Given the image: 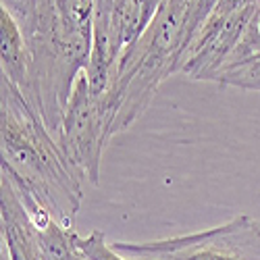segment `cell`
Listing matches in <instances>:
<instances>
[{
  "instance_id": "obj_1",
  "label": "cell",
  "mask_w": 260,
  "mask_h": 260,
  "mask_svg": "<svg viewBox=\"0 0 260 260\" xmlns=\"http://www.w3.org/2000/svg\"><path fill=\"white\" fill-rule=\"evenodd\" d=\"M0 173L34 196L62 227L75 229L83 179L44 121L5 79L0 81Z\"/></svg>"
},
{
  "instance_id": "obj_2",
  "label": "cell",
  "mask_w": 260,
  "mask_h": 260,
  "mask_svg": "<svg viewBox=\"0 0 260 260\" xmlns=\"http://www.w3.org/2000/svg\"><path fill=\"white\" fill-rule=\"evenodd\" d=\"M187 5L189 0H165L142 38L121 56L111 88L119 102L115 134L132 127L150 106L160 83L179 71L185 50Z\"/></svg>"
},
{
  "instance_id": "obj_3",
  "label": "cell",
  "mask_w": 260,
  "mask_h": 260,
  "mask_svg": "<svg viewBox=\"0 0 260 260\" xmlns=\"http://www.w3.org/2000/svg\"><path fill=\"white\" fill-rule=\"evenodd\" d=\"M117 111L119 102L113 90L96 96L90 90L85 73L77 77L56 144L77 171V175L92 185L100 183L102 154L106 144L115 136L113 125Z\"/></svg>"
},
{
  "instance_id": "obj_4",
  "label": "cell",
  "mask_w": 260,
  "mask_h": 260,
  "mask_svg": "<svg viewBox=\"0 0 260 260\" xmlns=\"http://www.w3.org/2000/svg\"><path fill=\"white\" fill-rule=\"evenodd\" d=\"M165 0H94V40L85 67L90 90L113 88L121 56L142 38Z\"/></svg>"
},
{
  "instance_id": "obj_5",
  "label": "cell",
  "mask_w": 260,
  "mask_h": 260,
  "mask_svg": "<svg viewBox=\"0 0 260 260\" xmlns=\"http://www.w3.org/2000/svg\"><path fill=\"white\" fill-rule=\"evenodd\" d=\"M129 260H260V221L237 219L198 233L167 237L156 242H115Z\"/></svg>"
},
{
  "instance_id": "obj_6",
  "label": "cell",
  "mask_w": 260,
  "mask_h": 260,
  "mask_svg": "<svg viewBox=\"0 0 260 260\" xmlns=\"http://www.w3.org/2000/svg\"><path fill=\"white\" fill-rule=\"evenodd\" d=\"M0 221L3 252L9 260H42L38 227L21 204L13 183L0 175Z\"/></svg>"
},
{
  "instance_id": "obj_7",
  "label": "cell",
  "mask_w": 260,
  "mask_h": 260,
  "mask_svg": "<svg viewBox=\"0 0 260 260\" xmlns=\"http://www.w3.org/2000/svg\"><path fill=\"white\" fill-rule=\"evenodd\" d=\"M214 81L221 85L260 92V3L242 40L219 69Z\"/></svg>"
},
{
  "instance_id": "obj_8",
  "label": "cell",
  "mask_w": 260,
  "mask_h": 260,
  "mask_svg": "<svg viewBox=\"0 0 260 260\" xmlns=\"http://www.w3.org/2000/svg\"><path fill=\"white\" fill-rule=\"evenodd\" d=\"M0 67L3 79L27 100L29 96V56L23 34L9 11L0 9Z\"/></svg>"
},
{
  "instance_id": "obj_9",
  "label": "cell",
  "mask_w": 260,
  "mask_h": 260,
  "mask_svg": "<svg viewBox=\"0 0 260 260\" xmlns=\"http://www.w3.org/2000/svg\"><path fill=\"white\" fill-rule=\"evenodd\" d=\"M73 242H75V248L79 250V254L85 260H129L123 254H119L113 244H106L104 233L98 231V229H94L88 235H79L75 231Z\"/></svg>"
},
{
  "instance_id": "obj_10",
  "label": "cell",
  "mask_w": 260,
  "mask_h": 260,
  "mask_svg": "<svg viewBox=\"0 0 260 260\" xmlns=\"http://www.w3.org/2000/svg\"><path fill=\"white\" fill-rule=\"evenodd\" d=\"M3 260H9V258H7V256H5V252H3Z\"/></svg>"
}]
</instances>
